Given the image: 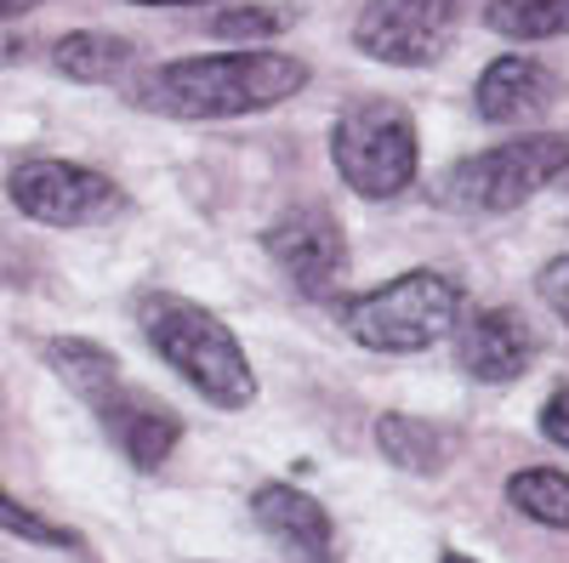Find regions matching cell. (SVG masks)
Returning <instances> with one entry per match:
<instances>
[{
  "label": "cell",
  "instance_id": "1",
  "mask_svg": "<svg viewBox=\"0 0 569 563\" xmlns=\"http://www.w3.org/2000/svg\"><path fill=\"white\" fill-rule=\"evenodd\" d=\"M302 86H308V63L291 52H217V58H182L142 74L137 103L171 120H233V114L279 109Z\"/></svg>",
  "mask_w": 569,
  "mask_h": 563
},
{
  "label": "cell",
  "instance_id": "2",
  "mask_svg": "<svg viewBox=\"0 0 569 563\" xmlns=\"http://www.w3.org/2000/svg\"><path fill=\"white\" fill-rule=\"evenodd\" d=\"M137 324H142V342H149L206 404L246 410L257 399V375H251L246 348L233 342V331L217 313H206L200 302L171 296V291H142Z\"/></svg>",
  "mask_w": 569,
  "mask_h": 563
},
{
  "label": "cell",
  "instance_id": "3",
  "mask_svg": "<svg viewBox=\"0 0 569 563\" xmlns=\"http://www.w3.org/2000/svg\"><path fill=\"white\" fill-rule=\"evenodd\" d=\"M46 364H52L63 382L98 410L103 421V433L120 444V455L131 466H142V473H154V466L177 450L182 439V421L171 404H160L154 393H142L131 388L114 353H103L98 342H46Z\"/></svg>",
  "mask_w": 569,
  "mask_h": 563
},
{
  "label": "cell",
  "instance_id": "4",
  "mask_svg": "<svg viewBox=\"0 0 569 563\" xmlns=\"http://www.w3.org/2000/svg\"><path fill=\"white\" fill-rule=\"evenodd\" d=\"M348 336L370 353H427L433 342L456 336L461 324V285L450 273L410 268L388 285H376L342 308Z\"/></svg>",
  "mask_w": 569,
  "mask_h": 563
},
{
  "label": "cell",
  "instance_id": "5",
  "mask_svg": "<svg viewBox=\"0 0 569 563\" xmlns=\"http://www.w3.org/2000/svg\"><path fill=\"white\" fill-rule=\"evenodd\" d=\"M558 177H569V137L536 131V137H518V143H496V149L456 160L439 182V200L467 217H501V211H518Z\"/></svg>",
  "mask_w": 569,
  "mask_h": 563
},
{
  "label": "cell",
  "instance_id": "6",
  "mask_svg": "<svg viewBox=\"0 0 569 563\" xmlns=\"http://www.w3.org/2000/svg\"><path fill=\"white\" fill-rule=\"evenodd\" d=\"M330 160L359 200H393L416 182V120L388 98H359L330 125Z\"/></svg>",
  "mask_w": 569,
  "mask_h": 563
},
{
  "label": "cell",
  "instance_id": "7",
  "mask_svg": "<svg viewBox=\"0 0 569 563\" xmlns=\"http://www.w3.org/2000/svg\"><path fill=\"white\" fill-rule=\"evenodd\" d=\"M467 12L472 0H365L353 46L393 69H433L456 46Z\"/></svg>",
  "mask_w": 569,
  "mask_h": 563
},
{
  "label": "cell",
  "instance_id": "8",
  "mask_svg": "<svg viewBox=\"0 0 569 563\" xmlns=\"http://www.w3.org/2000/svg\"><path fill=\"white\" fill-rule=\"evenodd\" d=\"M7 194L23 217L52 228H98L126 211V194L91 165L74 160H23L7 182Z\"/></svg>",
  "mask_w": 569,
  "mask_h": 563
},
{
  "label": "cell",
  "instance_id": "9",
  "mask_svg": "<svg viewBox=\"0 0 569 563\" xmlns=\"http://www.w3.org/2000/svg\"><path fill=\"white\" fill-rule=\"evenodd\" d=\"M558 98H563V74L525 52L496 58L479 74V91H472L479 120H490V125H536L541 114L558 109Z\"/></svg>",
  "mask_w": 569,
  "mask_h": 563
},
{
  "label": "cell",
  "instance_id": "10",
  "mask_svg": "<svg viewBox=\"0 0 569 563\" xmlns=\"http://www.w3.org/2000/svg\"><path fill=\"white\" fill-rule=\"evenodd\" d=\"M268 257L297 279L308 296H319L330 279L342 273L348 251H342V228L330 222L325 205H297L284 211L273 228H268Z\"/></svg>",
  "mask_w": 569,
  "mask_h": 563
},
{
  "label": "cell",
  "instance_id": "11",
  "mask_svg": "<svg viewBox=\"0 0 569 563\" xmlns=\"http://www.w3.org/2000/svg\"><path fill=\"white\" fill-rule=\"evenodd\" d=\"M530 359H536L530 324L507 308H485L456 324V364L472 382H512V375L530 370Z\"/></svg>",
  "mask_w": 569,
  "mask_h": 563
},
{
  "label": "cell",
  "instance_id": "12",
  "mask_svg": "<svg viewBox=\"0 0 569 563\" xmlns=\"http://www.w3.org/2000/svg\"><path fill=\"white\" fill-rule=\"evenodd\" d=\"M251 519L302 563H337V524L330 512L297 484H262L251 495Z\"/></svg>",
  "mask_w": 569,
  "mask_h": 563
},
{
  "label": "cell",
  "instance_id": "13",
  "mask_svg": "<svg viewBox=\"0 0 569 563\" xmlns=\"http://www.w3.org/2000/svg\"><path fill=\"white\" fill-rule=\"evenodd\" d=\"M376 444H382V455L393 466H405V473H439V466L450 461V450H456V439L445 428H427V421L399 415V410L376 421Z\"/></svg>",
  "mask_w": 569,
  "mask_h": 563
},
{
  "label": "cell",
  "instance_id": "14",
  "mask_svg": "<svg viewBox=\"0 0 569 563\" xmlns=\"http://www.w3.org/2000/svg\"><path fill=\"white\" fill-rule=\"evenodd\" d=\"M69 80H86V86H98V80H114L126 63H131V40L120 34H103V29H80V34H63L58 40V58H52Z\"/></svg>",
  "mask_w": 569,
  "mask_h": 563
},
{
  "label": "cell",
  "instance_id": "15",
  "mask_svg": "<svg viewBox=\"0 0 569 563\" xmlns=\"http://www.w3.org/2000/svg\"><path fill=\"white\" fill-rule=\"evenodd\" d=\"M507 501L541 530H569V473H558V466H525V473H512Z\"/></svg>",
  "mask_w": 569,
  "mask_h": 563
},
{
  "label": "cell",
  "instance_id": "16",
  "mask_svg": "<svg viewBox=\"0 0 569 563\" xmlns=\"http://www.w3.org/2000/svg\"><path fill=\"white\" fill-rule=\"evenodd\" d=\"M485 23L507 40H558L569 34V0H490Z\"/></svg>",
  "mask_w": 569,
  "mask_h": 563
},
{
  "label": "cell",
  "instance_id": "17",
  "mask_svg": "<svg viewBox=\"0 0 569 563\" xmlns=\"http://www.w3.org/2000/svg\"><path fill=\"white\" fill-rule=\"evenodd\" d=\"M291 23V7H228L211 18V34L217 40H268Z\"/></svg>",
  "mask_w": 569,
  "mask_h": 563
},
{
  "label": "cell",
  "instance_id": "18",
  "mask_svg": "<svg viewBox=\"0 0 569 563\" xmlns=\"http://www.w3.org/2000/svg\"><path fill=\"white\" fill-rule=\"evenodd\" d=\"M0 530L18 535V541H34V546H74V530H63V524H52V519H40L34 506L12 501L7 490H0Z\"/></svg>",
  "mask_w": 569,
  "mask_h": 563
},
{
  "label": "cell",
  "instance_id": "19",
  "mask_svg": "<svg viewBox=\"0 0 569 563\" xmlns=\"http://www.w3.org/2000/svg\"><path fill=\"white\" fill-rule=\"evenodd\" d=\"M536 291H541V302L569 324V257H552L547 268H541V279H536Z\"/></svg>",
  "mask_w": 569,
  "mask_h": 563
},
{
  "label": "cell",
  "instance_id": "20",
  "mask_svg": "<svg viewBox=\"0 0 569 563\" xmlns=\"http://www.w3.org/2000/svg\"><path fill=\"white\" fill-rule=\"evenodd\" d=\"M541 433H547L558 450H569V388H558V393L541 404Z\"/></svg>",
  "mask_w": 569,
  "mask_h": 563
},
{
  "label": "cell",
  "instance_id": "21",
  "mask_svg": "<svg viewBox=\"0 0 569 563\" xmlns=\"http://www.w3.org/2000/svg\"><path fill=\"white\" fill-rule=\"evenodd\" d=\"M29 7H40V0H0V23H7V18H23Z\"/></svg>",
  "mask_w": 569,
  "mask_h": 563
},
{
  "label": "cell",
  "instance_id": "22",
  "mask_svg": "<svg viewBox=\"0 0 569 563\" xmlns=\"http://www.w3.org/2000/svg\"><path fill=\"white\" fill-rule=\"evenodd\" d=\"M137 7H194V0H137Z\"/></svg>",
  "mask_w": 569,
  "mask_h": 563
},
{
  "label": "cell",
  "instance_id": "23",
  "mask_svg": "<svg viewBox=\"0 0 569 563\" xmlns=\"http://www.w3.org/2000/svg\"><path fill=\"white\" fill-rule=\"evenodd\" d=\"M439 563H472V557H467V552H445Z\"/></svg>",
  "mask_w": 569,
  "mask_h": 563
}]
</instances>
